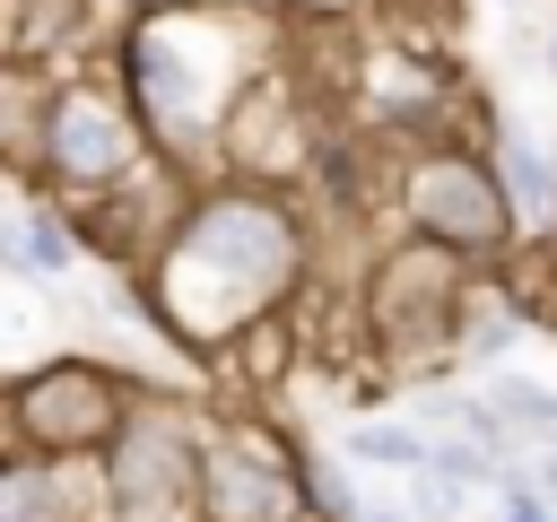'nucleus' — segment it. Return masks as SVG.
I'll list each match as a JSON object with an SVG mask.
<instances>
[{"label": "nucleus", "instance_id": "nucleus-1", "mask_svg": "<svg viewBox=\"0 0 557 522\" xmlns=\"http://www.w3.org/2000/svg\"><path fill=\"white\" fill-rule=\"evenodd\" d=\"M139 287L157 296L174 348L218 357L305 287V217L296 200H278V183H244V174L218 191H191V209L174 217Z\"/></svg>", "mask_w": 557, "mask_h": 522}, {"label": "nucleus", "instance_id": "nucleus-2", "mask_svg": "<svg viewBox=\"0 0 557 522\" xmlns=\"http://www.w3.org/2000/svg\"><path fill=\"white\" fill-rule=\"evenodd\" d=\"M278 52V26L261 9H235V0H191V9H148L131 35H122V87L148 122V139L174 157V165H200L218 157V130L235 113V96L270 70Z\"/></svg>", "mask_w": 557, "mask_h": 522}, {"label": "nucleus", "instance_id": "nucleus-3", "mask_svg": "<svg viewBox=\"0 0 557 522\" xmlns=\"http://www.w3.org/2000/svg\"><path fill=\"white\" fill-rule=\"evenodd\" d=\"M470 287H479V261L409 226V235L366 270L357 313H366V331H374V348H383L392 365H409V374H444V365H453V331H461V296H470Z\"/></svg>", "mask_w": 557, "mask_h": 522}, {"label": "nucleus", "instance_id": "nucleus-4", "mask_svg": "<svg viewBox=\"0 0 557 522\" xmlns=\"http://www.w3.org/2000/svg\"><path fill=\"white\" fill-rule=\"evenodd\" d=\"M392 200H400V226H418V235H435V244H453L470 261H496L522 235L496 157H479L461 139H418L400 157V174H392Z\"/></svg>", "mask_w": 557, "mask_h": 522}, {"label": "nucleus", "instance_id": "nucleus-5", "mask_svg": "<svg viewBox=\"0 0 557 522\" xmlns=\"http://www.w3.org/2000/svg\"><path fill=\"white\" fill-rule=\"evenodd\" d=\"M148 157H165V148L148 139V122H139L131 87H96V78H61V87H52L35 174H44L70 209H78V200H96V191H113V183H131Z\"/></svg>", "mask_w": 557, "mask_h": 522}, {"label": "nucleus", "instance_id": "nucleus-6", "mask_svg": "<svg viewBox=\"0 0 557 522\" xmlns=\"http://www.w3.org/2000/svg\"><path fill=\"white\" fill-rule=\"evenodd\" d=\"M139 391L96 365V357H52V365H26L9 383V444L26 452H52V461H104L131 426Z\"/></svg>", "mask_w": 557, "mask_h": 522}, {"label": "nucleus", "instance_id": "nucleus-7", "mask_svg": "<svg viewBox=\"0 0 557 522\" xmlns=\"http://www.w3.org/2000/svg\"><path fill=\"white\" fill-rule=\"evenodd\" d=\"M200 461H209V418L139 391L122 444L104 452L113 522H200Z\"/></svg>", "mask_w": 557, "mask_h": 522}, {"label": "nucleus", "instance_id": "nucleus-8", "mask_svg": "<svg viewBox=\"0 0 557 522\" xmlns=\"http://www.w3.org/2000/svg\"><path fill=\"white\" fill-rule=\"evenodd\" d=\"M200 522H322L305 496V452L261 444V426H209L200 461Z\"/></svg>", "mask_w": 557, "mask_h": 522}, {"label": "nucleus", "instance_id": "nucleus-9", "mask_svg": "<svg viewBox=\"0 0 557 522\" xmlns=\"http://www.w3.org/2000/svg\"><path fill=\"white\" fill-rule=\"evenodd\" d=\"M218 157H226V174H244V183H296V174L322 157L313 122H305V87H296L278 61L235 96V113H226V130H218Z\"/></svg>", "mask_w": 557, "mask_h": 522}, {"label": "nucleus", "instance_id": "nucleus-10", "mask_svg": "<svg viewBox=\"0 0 557 522\" xmlns=\"http://www.w3.org/2000/svg\"><path fill=\"white\" fill-rule=\"evenodd\" d=\"M78 470H87V461H52V452L9 444V470H0V522H104L96 505L70 496Z\"/></svg>", "mask_w": 557, "mask_h": 522}, {"label": "nucleus", "instance_id": "nucleus-11", "mask_svg": "<svg viewBox=\"0 0 557 522\" xmlns=\"http://www.w3.org/2000/svg\"><path fill=\"white\" fill-rule=\"evenodd\" d=\"M496 174H505V191H513L522 235H557V165H548V148H540L522 122H496Z\"/></svg>", "mask_w": 557, "mask_h": 522}, {"label": "nucleus", "instance_id": "nucleus-12", "mask_svg": "<svg viewBox=\"0 0 557 522\" xmlns=\"http://www.w3.org/2000/svg\"><path fill=\"white\" fill-rule=\"evenodd\" d=\"M513 287H470L461 296V331H453V365H496L522 331H531V313L522 304H505Z\"/></svg>", "mask_w": 557, "mask_h": 522}, {"label": "nucleus", "instance_id": "nucleus-13", "mask_svg": "<svg viewBox=\"0 0 557 522\" xmlns=\"http://www.w3.org/2000/svg\"><path fill=\"white\" fill-rule=\"evenodd\" d=\"M9 244H17V261H26L35 278H70V270H78V252H87L78 217H70V209H35V200H17Z\"/></svg>", "mask_w": 557, "mask_h": 522}, {"label": "nucleus", "instance_id": "nucleus-14", "mask_svg": "<svg viewBox=\"0 0 557 522\" xmlns=\"http://www.w3.org/2000/svg\"><path fill=\"white\" fill-rule=\"evenodd\" d=\"M348 461H374V470H435V435H426V418L418 426H383V418H366V426H348Z\"/></svg>", "mask_w": 557, "mask_h": 522}, {"label": "nucleus", "instance_id": "nucleus-15", "mask_svg": "<svg viewBox=\"0 0 557 522\" xmlns=\"http://www.w3.org/2000/svg\"><path fill=\"white\" fill-rule=\"evenodd\" d=\"M487 400L531 435V444H557V391L531 383V374H487Z\"/></svg>", "mask_w": 557, "mask_h": 522}, {"label": "nucleus", "instance_id": "nucleus-16", "mask_svg": "<svg viewBox=\"0 0 557 522\" xmlns=\"http://www.w3.org/2000/svg\"><path fill=\"white\" fill-rule=\"evenodd\" d=\"M278 9H287V17H348L357 0H278Z\"/></svg>", "mask_w": 557, "mask_h": 522}, {"label": "nucleus", "instance_id": "nucleus-17", "mask_svg": "<svg viewBox=\"0 0 557 522\" xmlns=\"http://www.w3.org/2000/svg\"><path fill=\"white\" fill-rule=\"evenodd\" d=\"M496 9H522V0H496Z\"/></svg>", "mask_w": 557, "mask_h": 522}]
</instances>
